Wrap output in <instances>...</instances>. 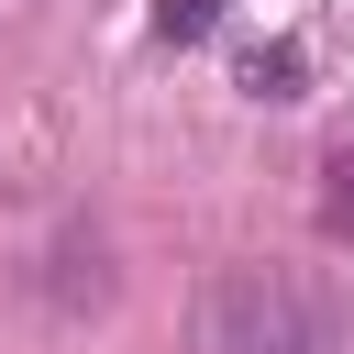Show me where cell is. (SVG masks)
I'll return each mask as SVG.
<instances>
[{"mask_svg":"<svg viewBox=\"0 0 354 354\" xmlns=\"http://www.w3.org/2000/svg\"><path fill=\"white\" fill-rule=\"evenodd\" d=\"M210 354H354V310L277 266H232L210 288Z\"/></svg>","mask_w":354,"mask_h":354,"instance_id":"cell-1","label":"cell"},{"mask_svg":"<svg viewBox=\"0 0 354 354\" xmlns=\"http://www.w3.org/2000/svg\"><path fill=\"white\" fill-rule=\"evenodd\" d=\"M321 221H332V232L354 243V144H343V155L321 166Z\"/></svg>","mask_w":354,"mask_h":354,"instance_id":"cell-2","label":"cell"},{"mask_svg":"<svg viewBox=\"0 0 354 354\" xmlns=\"http://www.w3.org/2000/svg\"><path fill=\"white\" fill-rule=\"evenodd\" d=\"M155 33H166V44H199V33H210V0H166Z\"/></svg>","mask_w":354,"mask_h":354,"instance_id":"cell-3","label":"cell"}]
</instances>
